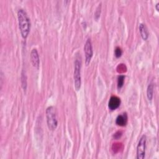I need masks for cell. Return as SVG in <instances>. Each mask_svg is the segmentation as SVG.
Masks as SVG:
<instances>
[{
	"label": "cell",
	"instance_id": "cell-3",
	"mask_svg": "<svg viewBox=\"0 0 159 159\" xmlns=\"http://www.w3.org/2000/svg\"><path fill=\"white\" fill-rule=\"evenodd\" d=\"M81 61L79 57H76L75 61L74 68V86L76 91H78L81 88Z\"/></svg>",
	"mask_w": 159,
	"mask_h": 159
},
{
	"label": "cell",
	"instance_id": "cell-7",
	"mask_svg": "<svg viewBox=\"0 0 159 159\" xmlns=\"http://www.w3.org/2000/svg\"><path fill=\"white\" fill-rule=\"evenodd\" d=\"M120 104V99L119 98L116 96H112L111 97L109 102L108 107L110 110L114 111L117 109Z\"/></svg>",
	"mask_w": 159,
	"mask_h": 159
},
{
	"label": "cell",
	"instance_id": "cell-9",
	"mask_svg": "<svg viewBox=\"0 0 159 159\" xmlns=\"http://www.w3.org/2000/svg\"><path fill=\"white\" fill-rule=\"evenodd\" d=\"M139 31L143 40H146L148 37V33L147 29L144 24L142 23L139 25Z\"/></svg>",
	"mask_w": 159,
	"mask_h": 159
},
{
	"label": "cell",
	"instance_id": "cell-1",
	"mask_svg": "<svg viewBox=\"0 0 159 159\" xmlns=\"http://www.w3.org/2000/svg\"><path fill=\"white\" fill-rule=\"evenodd\" d=\"M19 28L23 39H26L29 34L30 29V19L24 9H19L17 12Z\"/></svg>",
	"mask_w": 159,
	"mask_h": 159
},
{
	"label": "cell",
	"instance_id": "cell-8",
	"mask_svg": "<svg viewBox=\"0 0 159 159\" xmlns=\"http://www.w3.org/2000/svg\"><path fill=\"white\" fill-rule=\"evenodd\" d=\"M127 114L126 112H124L120 115H119L116 119V124L117 125L123 127L126 125L127 123Z\"/></svg>",
	"mask_w": 159,
	"mask_h": 159
},
{
	"label": "cell",
	"instance_id": "cell-11",
	"mask_svg": "<svg viewBox=\"0 0 159 159\" xmlns=\"http://www.w3.org/2000/svg\"><path fill=\"white\" fill-rule=\"evenodd\" d=\"M124 79H125V76L124 75H120L118 78H117V88L119 89L121 88L123 85H124Z\"/></svg>",
	"mask_w": 159,
	"mask_h": 159
},
{
	"label": "cell",
	"instance_id": "cell-2",
	"mask_svg": "<svg viewBox=\"0 0 159 159\" xmlns=\"http://www.w3.org/2000/svg\"><path fill=\"white\" fill-rule=\"evenodd\" d=\"M45 114L48 129L51 130H55L58 125L57 115L55 108L53 106L48 107L46 109Z\"/></svg>",
	"mask_w": 159,
	"mask_h": 159
},
{
	"label": "cell",
	"instance_id": "cell-10",
	"mask_svg": "<svg viewBox=\"0 0 159 159\" xmlns=\"http://www.w3.org/2000/svg\"><path fill=\"white\" fill-rule=\"evenodd\" d=\"M153 84L152 83H150L147 89V98L149 101H152L153 98Z\"/></svg>",
	"mask_w": 159,
	"mask_h": 159
},
{
	"label": "cell",
	"instance_id": "cell-13",
	"mask_svg": "<svg viewBox=\"0 0 159 159\" xmlns=\"http://www.w3.org/2000/svg\"><path fill=\"white\" fill-rule=\"evenodd\" d=\"M121 135H122V132H116V133L114 134V137L115 139H118L119 138H120V137H121Z\"/></svg>",
	"mask_w": 159,
	"mask_h": 159
},
{
	"label": "cell",
	"instance_id": "cell-6",
	"mask_svg": "<svg viewBox=\"0 0 159 159\" xmlns=\"http://www.w3.org/2000/svg\"><path fill=\"white\" fill-rule=\"evenodd\" d=\"M30 60L33 66L38 70L40 66V59L38 52L36 48H33L31 51Z\"/></svg>",
	"mask_w": 159,
	"mask_h": 159
},
{
	"label": "cell",
	"instance_id": "cell-5",
	"mask_svg": "<svg viewBox=\"0 0 159 159\" xmlns=\"http://www.w3.org/2000/svg\"><path fill=\"white\" fill-rule=\"evenodd\" d=\"M84 52L85 54V63H86V65H88L90 63V61L93 55L92 43L89 38L85 42V44L84 46Z\"/></svg>",
	"mask_w": 159,
	"mask_h": 159
},
{
	"label": "cell",
	"instance_id": "cell-14",
	"mask_svg": "<svg viewBox=\"0 0 159 159\" xmlns=\"http://www.w3.org/2000/svg\"><path fill=\"white\" fill-rule=\"evenodd\" d=\"M155 7H156V9L157 11H159V2L157 3V4L155 5Z\"/></svg>",
	"mask_w": 159,
	"mask_h": 159
},
{
	"label": "cell",
	"instance_id": "cell-4",
	"mask_svg": "<svg viewBox=\"0 0 159 159\" xmlns=\"http://www.w3.org/2000/svg\"><path fill=\"white\" fill-rule=\"evenodd\" d=\"M146 135H143L140 139L137 147V158L143 159L145 155V147H146Z\"/></svg>",
	"mask_w": 159,
	"mask_h": 159
},
{
	"label": "cell",
	"instance_id": "cell-12",
	"mask_svg": "<svg viewBox=\"0 0 159 159\" xmlns=\"http://www.w3.org/2000/svg\"><path fill=\"white\" fill-rule=\"evenodd\" d=\"M114 53H115V56H116V58H119V57H121V55L122 54V50L120 47H117L115 49Z\"/></svg>",
	"mask_w": 159,
	"mask_h": 159
}]
</instances>
